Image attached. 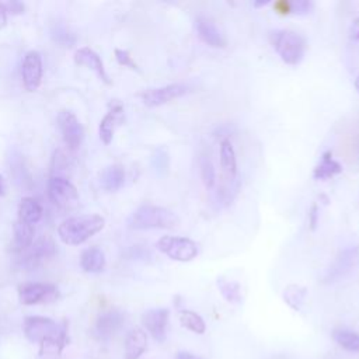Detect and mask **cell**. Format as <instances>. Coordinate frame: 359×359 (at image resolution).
I'll return each mask as SVG.
<instances>
[{"mask_svg":"<svg viewBox=\"0 0 359 359\" xmlns=\"http://www.w3.org/2000/svg\"><path fill=\"white\" fill-rule=\"evenodd\" d=\"M22 331L29 342L39 344L41 356H59L65 346L69 344L66 323L57 324L48 317H25Z\"/></svg>","mask_w":359,"mask_h":359,"instance_id":"cell-1","label":"cell"},{"mask_svg":"<svg viewBox=\"0 0 359 359\" xmlns=\"http://www.w3.org/2000/svg\"><path fill=\"white\" fill-rule=\"evenodd\" d=\"M105 224L100 215H80L65 219L59 227V238L69 245H79L102 230Z\"/></svg>","mask_w":359,"mask_h":359,"instance_id":"cell-2","label":"cell"},{"mask_svg":"<svg viewBox=\"0 0 359 359\" xmlns=\"http://www.w3.org/2000/svg\"><path fill=\"white\" fill-rule=\"evenodd\" d=\"M178 223V216L170 209L147 203L139 206L128 219V227L133 230L174 229Z\"/></svg>","mask_w":359,"mask_h":359,"instance_id":"cell-3","label":"cell"},{"mask_svg":"<svg viewBox=\"0 0 359 359\" xmlns=\"http://www.w3.org/2000/svg\"><path fill=\"white\" fill-rule=\"evenodd\" d=\"M269 43L279 57L290 66L302 62L306 52L304 38L292 29H275L268 35Z\"/></svg>","mask_w":359,"mask_h":359,"instance_id":"cell-4","label":"cell"},{"mask_svg":"<svg viewBox=\"0 0 359 359\" xmlns=\"http://www.w3.org/2000/svg\"><path fill=\"white\" fill-rule=\"evenodd\" d=\"M156 247L168 258L180 262H189L198 255V244L188 237L163 236L157 240Z\"/></svg>","mask_w":359,"mask_h":359,"instance_id":"cell-5","label":"cell"},{"mask_svg":"<svg viewBox=\"0 0 359 359\" xmlns=\"http://www.w3.org/2000/svg\"><path fill=\"white\" fill-rule=\"evenodd\" d=\"M359 264V247L358 245H349L337 254L331 265L325 269L323 275V282L330 285L335 283L341 279H344L346 275H349Z\"/></svg>","mask_w":359,"mask_h":359,"instance_id":"cell-6","label":"cell"},{"mask_svg":"<svg viewBox=\"0 0 359 359\" xmlns=\"http://www.w3.org/2000/svg\"><path fill=\"white\" fill-rule=\"evenodd\" d=\"M56 252L55 241L49 236H42L34 241L25 251L20 252V265L27 269H34L50 259Z\"/></svg>","mask_w":359,"mask_h":359,"instance_id":"cell-7","label":"cell"},{"mask_svg":"<svg viewBox=\"0 0 359 359\" xmlns=\"http://www.w3.org/2000/svg\"><path fill=\"white\" fill-rule=\"evenodd\" d=\"M48 195L49 199L62 209H70L76 206L79 201V194L76 187L65 177L50 175L48 181Z\"/></svg>","mask_w":359,"mask_h":359,"instance_id":"cell-8","label":"cell"},{"mask_svg":"<svg viewBox=\"0 0 359 359\" xmlns=\"http://www.w3.org/2000/svg\"><path fill=\"white\" fill-rule=\"evenodd\" d=\"M59 296L57 287L52 283L28 282L18 286V299L22 304L31 306L38 303H49Z\"/></svg>","mask_w":359,"mask_h":359,"instance_id":"cell-9","label":"cell"},{"mask_svg":"<svg viewBox=\"0 0 359 359\" xmlns=\"http://www.w3.org/2000/svg\"><path fill=\"white\" fill-rule=\"evenodd\" d=\"M189 90L191 87L185 83H172L163 87L146 90L144 93H142V101L146 107L154 108L188 94Z\"/></svg>","mask_w":359,"mask_h":359,"instance_id":"cell-10","label":"cell"},{"mask_svg":"<svg viewBox=\"0 0 359 359\" xmlns=\"http://www.w3.org/2000/svg\"><path fill=\"white\" fill-rule=\"evenodd\" d=\"M57 123L66 146L70 150H76L80 146L84 136L83 126L77 116L70 111H60L57 115Z\"/></svg>","mask_w":359,"mask_h":359,"instance_id":"cell-11","label":"cell"},{"mask_svg":"<svg viewBox=\"0 0 359 359\" xmlns=\"http://www.w3.org/2000/svg\"><path fill=\"white\" fill-rule=\"evenodd\" d=\"M170 311L164 307L150 309L142 314V324L146 331L156 339L157 342H164L167 337Z\"/></svg>","mask_w":359,"mask_h":359,"instance_id":"cell-12","label":"cell"},{"mask_svg":"<svg viewBox=\"0 0 359 359\" xmlns=\"http://www.w3.org/2000/svg\"><path fill=\"white\" fill-rule=\"evenodd\" d=\"M125 316L119 310H108L98 316L94 324V337L100 341H108L123 325Z\"/></svg>","mask_w":359,"mask_h":359,"instance_id":"cell-13","label":"cell"},{"mask_svg":"<svg viewBox=\"0 0 359 359\" xmlns=\"http://www.w3.org/2000/svg\"><path fill=\"white\" fill-rule=\"evenodd\" d=\"M21 76L24 87L28 91H35L42 80V57L36 50H29L22 60Z\"/></svg>","mask_w":359,"mask_h":359,"instance_id":"cell-14","label":"cell"},{"mask_svg":"<svg viewBox=\"0 0 359 359\" xmlns=\"http://www.w3.org/2000/svg\"><path fill=\"white\" fill-rule=\"evenodd\" d=\"M195 29L201 41L212 48H223L226 46V39L220 28L216 25L213 20L205 15H198L195 18Z\"/></svg>","mask_w":359,"mask_h":359,"instance_id":"cell-15","label":"cell"},{"mask_svg":"<svg viewBox=\"0 0 359 359\" xmlns=\"http://www.w3.org/2000/svg\"><path fill=\"white\" fill-rule=\"evenodd\" d=\"M123 121V107L119 101H114L109 104V111L104 115L100 122V139L104 144H109L116 126Z\"/></svg>","mask_w":359,"mask_h":359,"instance_id":"cell-16","label":"cell"},{"mask_svg":"<svg viewBox=\"0 0 359 359\" xmlns=\"http://www.w3.org/2000/svg\"><path fill=\"white\" fill-rule=\"evenodd\" d=\"M219 158L223 182H236L237 180V158L230 139H222L219 146Z\"/></svg>","mask_w":359,"mask_h":359,"instance_id":"cell-17","label":"cell"},{"mask_svg":"<svg viewBox=\"0 0 359 359\" xmlns=\"http://www.w3.org/2000/svg\"><path fill=\"white\" fill-rule=\"evenodd\" d=\"M74 62L77 65H81V66H86L91 70H94L97 73V76L105 83V84H111V80H109V76L105 72V67H104V63L101 60V57L98 56L97 52H94L91 48H79L76 52H74Z\"/></svg>","mask_w":359,"mask_h":359,"instance_id":"cell-18","label":"cell"},{"mask_svg":"<svg viewBox=\"0 0 359 359\" xmlns=\"http://www.w3.org/2000/svg\"><path fill=\"white\" fill-rule=\"evenodd\" d=\"M147 349V334L142 328H133L125 338L123 359H139Z\"/></svg>","mask_w":359,"mask_h":359,"instance_id":"cell-19","label":"cell"},{"mask_svg":"<svg viewBox=\"0 0 359 359\" xmlns=\"http://www.w3.org/2000/svg\"><path fill=\"white\" fill-rule=\"evenodd\" d=\"M13 251L20 254L22 251H25L32 243H34V226L28 224L25 222H21L17 219V222L14 223L13 227Z\"/></svg>","mask_w":359,"mask_h":359,"instance_id":"cell-20","label":"cell"},{"mask_svg":"<svg viewBox=\"0 0 359 359\" xmlns=\"http://www.w3.org/2000/svg\"><path fill=\"white\" fill-rule=\"evenodd\" d=\"M125 181V170L121 164H111L105 167L100 174L101 187L108 192L118 191Z\"/></svg>","mask_w":359,"mask_h":359,"instance_id":"cell-21","label":"cell"},{"mask_svg":"<svg viewBox=\"0 0 359 359\" xmlns=\"http://www.w3.org/2000/svg\"><path fill=\"white\" fill-rule=\"evenodd\" d=\"M342 172V165L332 157V153L328 150L325 153H323L320 163L316 165L314 171H313V177L314 180H328L332 178L338 174Z\"/></svg>","mask_w":359,"mask_h":359,"instance_id":"cell-22","label":"cell"},{"mask_svg":"<svg viewBox=\"0 0 359 359\" xmlns=\"http://www.w3.org/2000/svg\"><path fill=\"white\" fill-rule=\"evenodd\" d=\"M80 265L84 272H101L105 266V255L98 247H90L81 252Z\"/></svg>","mask_w":359,"mask_h":359,"instance_id":"cell-23","label":"cell"},{"mask_svg":"<svg viewBox=\"0 0 359 359\" xmlns=\"http://www.w3.org/2000/svg\"><path fill=\"white\" fill-rule=\"evenodd\" d=\"M41 217H42L41 203L31 196L22 198L18 205V220L34 226L41 220Z\"/></svg>","mask_w":359,"mask_h":359,"instance_id":"cell-24","label":"cell"},{"mask_svg":"<svg viewBox=\"0 0 359 359\" xmlns=\"http://www.w3.org/2000/svg\"><path fill=\"white\" fill-rule=\"evenodd\" d=\"M217 289L220 294L224 297L226 302L231 304H238L243 300V293H241V285L237 280L227 279L224 276H219L216 279Z\"/></svg>","mask_w":359,"mask_h":359,"instance_id":"cell-25","label":"cell"},{"mask_svg":"<svg viewBox=\"0 0 359 359\" xmlns=\"http://www.w3.org/2000/svg\"><path fill=\"white\" fill-rule=\"evenodd\" d=\"M282 297L285 303L294 311H300L302 307L304 306L306 297H307V289L302 285L290 283L283 289Z\"/></svg>","mask_w":359,"mask_h":359,"instance_id":"cell-26","label":"cell"},{"mask_svg":"<svg viewBox=\"0 0 359 359\" xmlns=\"http://www.w3.org/2000/svg\"><path fill=\"white\" fill-rule=\"evenodd\" d=\"M334 341L349 352H359V332L348 328H335L332 331Z\"/></svg>","mask_w":359,"mask_h":359,"instance_id":"cell-27","label":"cell"},{"mask_svg":"<svg viewBox=\"0 0 359 359\" xmlns=\"http://www.w3.org/2000/svg\"><path fill=\"white\" fill-rule=\"evenodd\" d=\"M198 168L199 175L202 180V184L206 189H212L216 185V170L210 160V157L206 153H201L198 157Z\"/></svg>","mask_w":359,"mask_h":359,"instance_id":"cell-28","label":"cell"},{"mask_svg":"<svg viewBox=\"0 0 359 359\" xmlns=\"http://www.w3.org/2000/svg\"><path fill=\"white\" fill-rule=\"evenodd\" d=\"M180 323L184 328L189 330L194 334H203L206 331V324L205 320L195 311L192 310H180Z\"/></svg>","mask_w":359,"mask_h":359,"instance_id":"cell-29","label":"cell"},{"mask_svg":"<svg viewBox=\"0 0 359 359\" xmlns=\"http://www.w3.org/2000/svg\"><path fill=\"white\" fill-rule=\"evenodd\" d=\"M50 35H52V39L60 45V46H65V48H70L76 43V36L74 34L63 24H53L52 29H50Z\"/></svg>","mask_w":359,"mask_h":359,"instance_id":"cell-30","label":"cell"},{"mask_svg":"<svg viewBox=\"0 0 359 359\" xmlns=\"http://www.w3.org/2000/svg\"><path fill=\"white\" fill-rule=\"evenodd\" d=\"M151 167L157 175H165L170 170V156L165 149L158 147L151 156Z\"/></svg>","mask_w":359,"mask_h":359,"instance_id":"cell-31","label":"cell"},{"mask_svg":"<svg viewBox=\"0 0 359 359\" xmlns=\"http://www.w3.org/2000/svg\"><path fill=\"white\" fill-rule=\"evenodd\" d=\"M115 57H116V60H118L119 65L126 66V67H129V69H132V70H139V69H137V65L135 63V60L132 59V56H130V53H129L128 50L115 49Z\"/></svg>","mask_w":359,"mask_h":359,"instance_id":"cell-32","label":"cell"},{"mask_svg":"<svg viewBox=\"0 0 359 359\" xmlns=\"http://www.w3.org/2000/svg\"><path fill=\"white\" fill-rule=\"evenodd\" d=\"M314 8V3L310 0H297L290 4V11L296 14H307Z\"/></svg>","mask_w":359,"mask_h":359,"instance_id":"cell-33","label":"cell"},{"mask_svg":"<svg viewBox=\"0 0 359 359\" xmlns=\"http://www.w3.org/2000/svg\"><path fill=\"white\" fill-rule=\"evenodd\" d=\"M318 217H320V209L317 202H313L311 206L309 208V229L316 230L318 224Z\"/></svg>","mask_w":359,"mask_h":359,"instance_id":"cell-34","label":"cell"},{"mask_svg":"<svg viewBox=\"0 0 359 359\" xmlns=\"http://www.w3.org/2000/svg\"><path fill=\"white\" fill-rule=\"evenodd\" d=\"M7 13H13V14H21L24 11V4L20 1H10V3H4Z\"/></svg>","mask_w":359,"mask_h":359,"instance_id":"cell-35","label":"cell"},{"mask_svg":"<svg viewBox=\"0 0 359 359\" xmlns=\"http://www.w3.org/2000/svg\"><path fill=\"white\" fill-rule=\"evenodd\" d=\"M349 38L352 41H359V17H356L349 28Z\"/></svg>","mask_w":359,"mask_h":359,"instance_id":"cell-36","label":"cell"},{"mask_svg":"<svg viewBox=\"0 0 359 359\" xmlns=\"http://www.w3.org/2000/svg\"><path fill=\"white\" fill-rule=\"evenodd\" d=\"M7 24V8L4 3H0V29Z\"/></svg>","mask_w":359,"mask_h":359,"instance_id":"cell-37","label":"cell"},{"mask_svg":"<svg viewBox=\"0 0 359 359\" xmlns=\"http://www.w3.org/2000/svg\"><path fill=\"white\" fill-rule=\"evenodd\" d=\"M175 359H202V358H199V356H196V355H194V353H191V352L180 351V352H177Z\"/></svg>","mask_w":359,"mask_h":359,"instance_id":"cell-38","label":"cell"},{"mask_svg":"<svg viewBox=\"0 0 359 359\" xmlns=\"http://www.w3.org/2000/svg\"><path fill=\"white\" fill-rule=\"evenodd\" d=\"M6 192V182H4V178L0 175V196H3Z\"/></svg>","mask_w":359,"mask_h":359,"instance_id":"cell-39","label":"cell"},{"mask_svg":"<svg viewBox=\"0 0 359 359\" xmlns=\"http://www.w3.org/2000/svg\"><path fill=\"white\" fill-rule=\"evenodd\" d=\"M353 84H355V88H356V91L359 93V74L356 76V79H355V83H353Z\"/></svg>","mask_w":359,"mask_h":359,"instance_id":"cell-40","label":"cell"},{"mask_svg":"<svg viewBox=\"0 0 359 359\" xmlns=\"http://www.w3.org/2000/svg\"><path fill=\"white\" fill-rule=\"evenodd\" d=\"M265 4H268V1H259V3H254V6H255V7H259V6H265Z\"/></svg>","mask_w":359,"mask_h":359,"instance_id":"cell-41","label":"cell"},{"mask_svg":"<svg viewBox=\"0 0 359 359\" xmlns=\"http://www.w3.org/2000/svg\"><path fill=\"white\" fill-rule=\"evenodd\" d=\"M358 149H359V137H358Z\"/></svg>","mask_w":359,"mask_h":359,"instance_id":"cell-42","label":"cell"}]
</instances>
